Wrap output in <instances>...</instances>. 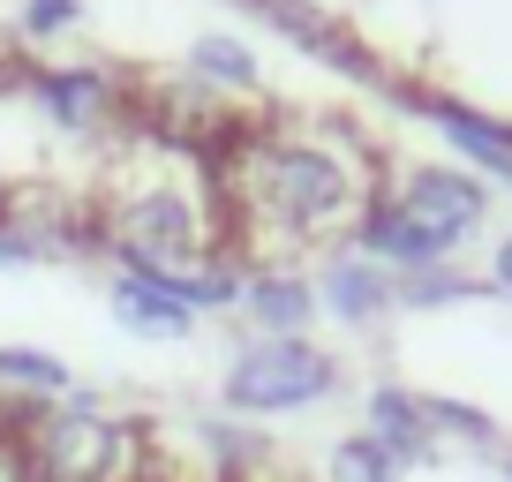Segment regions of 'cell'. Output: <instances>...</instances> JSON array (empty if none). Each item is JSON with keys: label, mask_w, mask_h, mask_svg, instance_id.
I'll return each instance as SVG.
<instances>
[{"label": "cell", "mask_w": 512, "mask_h": 482, "mask_svg": "<svg viewBox=\"0 0 512 482\" xmlns=\"http://www.w3.org/2000/svg\"><path fill=\"white\" fill-rule=\"evenodd\" d=\"M226 241L249 264H294L309 249H339L377 204L384 166L332 121H241L219 151Z\"/></svg>", "instance_id": "cell-1"}, {"label": "cell", "mask_w": 512, "mask_h": 482, "mask_svg": "<svg viewBox=\"0 0 512 482\" xmlns=\"http://www.w3.org/2000/svg\"><path fill=\"white\" fill-rule=\"evenodd\" d=\"M91 219H98V257L113 272H151V279H181L196 264L226 257V204H219V174L189 151L166 144H136L98 174L91 189Z\"/></svg>", "instance_id": "cell-2"}, {"label": "cell", "mask_w": 512, "mask_h": 482, "mask_svg": "<svg viewBox=\"0 0 512 482\" xmlns=\"http://www.w3.org/2000/svg\"><path fill=\"white\" fill-rule=\"evenodd\" d=\"M0 475L8 482H159V422L106 407L91 392L68 400H0Z\"/></svg>", "instance_id": "cell-3"}, {"label": "cell", "mask_w": 512, "mask_h": 482, "mask_svg": "<svg viewBox=\"0 0 512 482\" xmlns=\"http://www.w3.org/2000/svg\"><path fill=\"white\" fill-rule=\"evenodd\" d=\"M347 392V362L324 347L317 332L309 339H264L249 332L219 370V415L234 422H294V415H317Z\"/></svg>", "instance_id": "cell-4"}, {"label": "cell", "mask_w": 512, "mask_h": 482, "mask_svg": "<svg viewBox=\"0 0 512 482\" xmlns=\"http://www.w3.org/2000/svg\"><path fill=\"white\" fill-rule=\"evenodd\" d=\"M23 91H31V106L46 113L61 136H76V144L128 129V113H136V83H128L121 68H98V61L31 68V76H23Z\"/></svg>", "instance_id": "cell-5"}, {"label": "cell", "mask_w": 512, "mask_h": 482, "mask_svg": "<svg viewBox=\"0 0 512 482\" xmlns=\"http://www.w3.org/2000/svg\"><path fill=\"white\" fill-rule=\"evenodd\" d=\"M384 196H392V204H400L415 226H430L452 257H460L467 241L490 226V181L467 174V166L415 159V166H400V174H384Z\"/></svg>", "instance_id": "cell-6"}, {"label": "cell", "mask_w": 512, "mask_h": 482, "mask_svg": "<svg viewBox=\"0 0 512 482\" xmlns=\"http://www.w3.org/2000/svg\"><path fill=\"white\" fill-rule=\"evenodd\" d=\"M309 279H317V317L339 324V332H384V324L400 317V279L384 272V264H369L362 249H324L317 264H309Z\"/></svg>", "instance_id": "cell-7"}, {"label": "cell", "mask_w": 512, "mask_h": 482, "mask_svg": "<svg viewBox=\"0 0 512 482\" xmlns=\"http://www.w3.org/2000/svg\"><path fill=\"white\" fill-rule=\"evenodd\" d=\"M362 437H377L407 475L445 460V452H437V430H430V400H422L415 385H400V377H377V385L362 392Z\"/></svg>", "instance_id": "cell-8"}, {"label": "cell", "mask_w": 512, "mask_h": 482, "mask_svg": "<svg viewBox=\"0 0 512 482\" xmlns=\"http://www.w3.org/2000/svg\"><path fill=\"white\" fill-rule=\"evenodd\" d=\"M415 113L460 151L467 174L512 189V121H497V113H482V106H460V98H437V91H415Z\"/></svg>", "instance_id": "cell-9"}, {"label": "cell", "mask_w": 512, "mask_h": 482, "mask_svg": "<svg viewBox=\"0 0 512 482\" xmlns=\"http://www.w3.org/2000/svg\"><path fill=\"white\" fill-rule=\"evenodd\" d=\"M241 324L264 339H309L317 332V279H309V264H249Z\"/></svg>", "instance_id": "cell-10"}, {"label": "cell", "mask_w": 512, "mask_h": 482, "mask_svg": "<svg viewBox=\"0 0 512 482\" xmlns=\"http://www.w3.org/2000/svg\"><path fill=\"white\" fill-rule=\"evenodd\" d=\"M106 309H113L121 332L151 339V347H181V339L204 332V317H196L166 279H151V272H106Z\"/></svg>", "instance_id": "cell-11"}, {"label": "cell", "mask_w": 512, "mask_h": 482, "mask_svg": "<svg viewBox=\"0 0 512 482\" xmlns=\"http://www.w3.org/2000/svg\"><path fill=\"white\" fill-rule=\"evenodd\" d=\"M347 249H362V257H369V264H384L392 279H407V272H430V264H460V257L445 249V241L430 234V226H415V219H407V211L392 204L384 189H377V204L362 211V226L347 234Z\"/></svg>", "instance_id": "cell-12"}, {"label": "cell", "mask_w": 512, "mask_h": 482, "mask_svg": "<svg viewBox=\"0 0 512 482\" xmlns=\"http://www.w3.org/2000/svg\"><path fill=\"white\" fill-rule=\"evenodd\" d=\"M189 83H204L211 98H256L264 91V68H256V46L234 31H204L189 46Z\"/></svg>", "instance_id": "cell-13"}, {"label": "cell", "mask_w": 512, "mask_h": 482, "mask_svg": "<svg viewBox=\"0 0 512 482\" xmlns=\"http://www.w3.org/2000/svg\"><path fill=\"white\" fill-rule=\"evenodd\" d=\"M76 370H68L53 347H0V400H68Z\"/></svg>", "instance_id": "cell-14"}, {"label": "cell", "mask_w": 512, "mask_h": 482, "mask_svg": "<svg viewBox=\"0 0 512 482\" xmlns=\"http://www.w3.org/2000/svg\"><path fill=\"white\" fill-rule=\"evenodd\" d=\"M422 400H430L437 452H482V460H497V445H505V422H497L490 407H475V400H452V392H422Z\"/></svg>", "instance_id": "cell-15"}, {"label": "cell", "mask_w": 512, "mask_h": 482, "mask_svg": "<svg viewBox=\"0 0 512 482\" xmlns=\"http://www.w3.org/2000/svg\"><path fill=\"white\" fill-rule=\"evenodd\" d=\"M317 482H407V467L392 460L377 437L347 430V437H332V445L317 452Z\"/></svg>", "instance_id": "cell-16"}, {"label": "cell", "mask_w": 512, "mask_h": 482, "mask_svg": "<svg viewBox=\"0 0 512 482\" xmlns=\"http://www.w3.org/2000/svg\"><path fill=\"white\" fill-rule=\"evenodd\" d=\"M482 279L460 272V264H430V272H407L400 279V309L407 317H422V309H460V302H482Z\"/></svg>", "instance_id": "cell-17"}, {"label": "cell", "mask_w": 512, "mask_h": 482, "mask_svg": "<svg viewBox=\"0 0 512 482\" xmlns=\"http://www.w3.org/2000/svg\"><path fill=\"white\" fill-rule=\"evenodd\" d=\"M83 23V0H23L16 31L31 38V46H53V38H68Z\"/></svg>", "instance_id": "cell-18"}, {"label": "cell", "mask_w": 512, "mask_h": 482, "mask_svg": "<svg viewBox=\"0 0 512 482\" xmlns=\"http://www.w3.org/2000/svg\"><path fill=\"white\" fill-rule=\"evenodd\" d=\"M482 287H490V294H505V302H512V234H497V249H490V272H482Z\"/></svg>", "instance_id": "cell-19"}, {"label": "cell", "mask_w": 512, "mask_h": 482, "mask_svg": "<svg viewBox=\"0 0 512 482\" xmlns=\"http://www.w3.org/2000/svg\"><path fill=\"white\" fill-rule=\"evenodd\" d=\"M497 475L512 482V437H505V445H497Z\"/></svg>", "instance_id": "cell-20"}]
</instances>
